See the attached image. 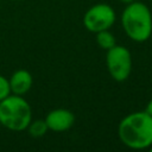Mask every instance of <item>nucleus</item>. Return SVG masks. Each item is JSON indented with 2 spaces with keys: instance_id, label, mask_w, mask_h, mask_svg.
<instances>
[{
  "instance_id": "1a4fd4ad",
  "label": "nucleus",
  "mask_w": 152,
  "mask_h": 152,
  "mask_svg": "<svg viewBox=\"0 0 152 152\" xmlns=\"http://www.w3.org/2000/svg\"><path fill=\"white\" fill-rule=\"evenodd\" d=\"M27 132L31 137L33 138H40L43 135L46 134V132L49 131L48 125L45 122V120L43 119H37V120H31V122L27 126Z\"/></svg>"
},
{
  "instance_id": "39448f33",
  "label": "nucleus",
  "mask_w": 152,
  "mask_h": 152,
  "mask_svg": "<svg viewBox=\"0 0 152 152\" xmlns=\"http://www.w3.org/2000/svg\"><path fill=\"white\" fill-rule=\"evenodd\" d=\"M116 19L114 8L108 4H96L89 7L83 15L84 27L93 33L109 30Z\"/></svg>"
},
{
  "instance_id": "7ed1b4c3",
  "label": "nucleus",
  "mask_w": 152,
  "mask_h": 152,
  "mask_svg": "<svg viewBox=\"0 0 152 152\" xmlns=\"http://www.w3.org/2000/svg\"><path fill=\"white\" fill-rule=\"evenodd\" d=\"M32 120V108L24 96L11 94L0 101V124L13 132L27 128Z\"/></svg>"
},
{
  "instance_id": "9b49d317",
  "label": "nucleus",
  "mask_w": 152,
  "mask_h": 152,
  "mask_svg": "<svg viewBox=\"0 0 152 152\" xmlns=\"http://www.w3.org/2000/svg\"><path fill=\"white\" fill-rule=\"evenodd\" d=\"M145 112L152 116V99H151V100L147 102V104H146V108H145Z\"/></svg>"
},
{
  "instance_id": "0eeeda50",
  "label": "nucleus",
  "mask_w": 152,
  "mask_h": 152,
  "mask_svg": "<svg viewBox=\"0 0 152 152\" xmlns=\"http://www.w3.org/2000/svg\"><path fill=\"white\" fill-rule=\"evenodd\" d=\"M8 82H10L11 94L24 96L32 88L33 77L30 71L25 69H18L11 75Z\"/></svg>"
},
{
  "instance_id": "ddd939ff",
  "label": "nucleus",
  "mask_w": 152,
  "mask_h": 152,
  "mask_svg": "<svg viewBox=\"0 0 152 152\" xmlns=\"http://www.w3.org/2000/svg\"><path fill=\"white\" fill-rule=\"evenodd\" d=\"M148 150H150V151H152V145L150 146V148H148Z\"/></svg>"
},
{
  "instance_id": "20e7f679",
  "label": "nucleus",
  "mask_w": 152,
  "mask_h": 152,
  "mask_svg": "<svg viewBox=\"0 0 152 152\" xmlns=\"http://www.w3.org/2000/svg\"><path fill=\"white\" fill-rule=\"evenodd\" d=\"M106 66L109 76L116 82L126 81L132 71V55L124 45H114L107 50Z\"/></svg>"
},
{
  "instance_id": "9d476101",
  "label": "nucleus",
  "mask_w": 152,
  "mask_h": 152,
  "mask_svg": "<svg viewBox=\"0 0 152 152\" xmlns=\"http://www.w3.org/2000/svg\"><path fill=\"white\" fill-rule=\"evenodd\" d=\"M8 95H11L10 82L5 76L0 75V101L4 100L5 97H7Z\"/></svg>"
},
{
  "instance_id": "f257e3e1",
  "label": "nucleus",
  "mask_w": 152,
  "mask_h": 152,
  "mask_svg": "<svg viewBox=\"0 0 152 152\" xmlns=\"http://www.w3.org/2000/svg\"><path fill=\"white\" fill-rule=\"evenodd\" d=\"M118 135L128 148H150L152 145V116L145 110L129 113L120 121Z\"/></svg>"
},
{
  "instance_id": "6e6552de",
  "label": "nucleus",
  "mask_w": 152,
  "mask_h": 152,
  "mask_svg": "<svg viewBox=\"0 0 152 152\" xmlns=\"http://www.w3.org/2000/svg\"><path fill=\"white\" fill-rule=\"evenodd\" d=\"M95 34H96V37H95L96 44L101 49L107 51V50L112 49L114 45H116V39H115L114 34L109 30H103V31H100V32H97Z\"/></svg>"
},
{
  "instance_id": "4468645a",
  "label": "nucleus",
  "mask_w": 152,
  "mask_h": 152,
  "mask_svg": "<svg viewBox=\"0 0 152 152\" xmlns=\"http://www.w3.org/2000/svg\"><path fill=\"white\" fill-rule=\"evenodd\" d=\"M14 1H19V0H14Z\"/></svg>"
},
{
  "instance_id": "f03ea898",
  "label": "nucleus",
  "mask_w": 152,
  "mask_h": 152,
  "mask_svg": "<svg viewBox=\"0 0 152 152\" xmlns=\"http://www.w3.org/2000/svg\"><path fill=\"white\" fill-rule=\"evenodd\" d=\"M121 25L131 40L146 42L152 34V13L148 6L137 0L127 4L121 13Z\"/></svg>"
},
{
  "instance_id": "f8f14e48",
  "label": "nucleus",
  "mask_w": 152,
  "mask_h": 152,
  "mask_svg": "<svg viewBox=\"0 0 152 152\" xmlns=\"http://www.w3.org/2000/svg\"><path fill=\"white\" fill-rule=\"evenodd\" d=\"M119 1H121V2H124V4H129V2H133V1H135V0H119Z\"/></svg>"
},
{
  "instance_id": "423d86ee",
  "label": "nucleus",
  "mask_w": 152,
  "mask_h": 152,
  "mask_svg": "<svg viewBox=\"0 0 152 152\" xmlns=\"http://www.w3.org/2000/svg\"><path fill=\"white\" fill-rule=\"evenodd\" d=\"M44 120L48 125L49 131L65 132L72 127L75 122V115L66 108H56L50 110Z\"/></svg>"
}]
</instances>
